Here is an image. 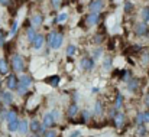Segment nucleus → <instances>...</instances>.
Returning a JSON list of instances; mask_svg holds the SVG:
<instances>
[{"label": "nucleus", "instance_id": "obj_37", "mask_svg": "<svg viewBox=\"0 0 149 137\" xmlns=\"http://www.w3.org/2000/svg\"><path fill=\"white\" fill-rule=\"evenodd\" d=\"M132 7H133V6H132V3H130V1H126V4H125V10H126V12H130V10H132Z\"/></svg>", "mask_w": 149, "mask_h": 137}, {"label": "nucleus", "instance_id": "obj_27", "mask_svg": "<svg viewBox=\"0 0 149 137\" xmlns=\"http://www.w3.org/2000/svg\"><path fill=\"white\" fill-rule=\"evenodd\" d=\"M101 108H103V107H101V102L97 101V102H96V107H94V114H96V116H100V114H101Z\"/></svg>", "mask_w": 149, "mask_h": 137}, {"label": "nucleus", "instance_id": "obj_26", "mask_svg": "<svg viewBox=\"0 0 149 137\" xmlns=\"http://www.w3.org/2000/svg\"><path fill=\"white\" fill-rule=\"evenodd\" d=\"M145 123V120H143V113H138V116H136V124L138 126H142Z\"/></svg>", "mask_w": 149, "mask_h": 137}, {"label": "nucleus", "instance_id": "obj_47", "mask_svg": "<svg viewBox=\"0 0 149 137\" xmlns=\"http://www.w3.org/2000/svg\"><path fill=\"white\" fill-rule=\"evenodd\" d=\"M80 136V131H75V133H72V137H77Z\"/></svg>", "mask_w": 149, "mask_h": 137}, {"label": "nucleus", "instance_id": "obj_18", "mask_svg": "<svg viewBox=\"0 0 149 137\" xmlns=\"http://www.w3.org/2000/svg\"><path fill=\"white\" fill-rule=\"evenodd\" d=\"M29 129H31L33 133H39V130H41V124H39V121L33 120V121L29 124Z\"/></svg>", "mask_w": 149, "mask_h": 137}, {"label": "nucleus", "instance_id": "obj_4", "mask_svg": "<svg viewBox=\"0 0 149 137\" xmlns=\"http://www.w3.org/2000/svg\"><path fill=\"white\" fill-rule=\"evenodd\" d=\"M6 85H7L9 90H16L17 85H19V81H17L16 75H13V74L9 75V77H7V81H6Z\"/></svg>", "mask_w": 149, "mask_h": 137}, {"label": "nucleus", "instance_id": "obj_41", "mask_svg": "<svg viewBox=\"0 0 149 137\" xmlns=\"http://www.w3.org/2000/svg\"><path fill=\"white\" fill-rule=\"evenodd\" d=\"M12 3V0H0V4H3V6H9Z\"/></svg>", "mask_w": 149, "mask_h": 137}, {"label": "nucleus", "instance_id": "obj_45", "mask_svg": "<svg viewBox=\"0 0 149 137\" xmlns=\"http://www.w3.org/2000/svg\"><path fill=\"white\" fill-rule=\"evenodd\" d=\"M145 104H146V105H149V92L146 94V97H145Z\"/></svg>", "mask_w": 149, "mask_h": 137}, {"label": "nucleus", "instance_id": "obj_8", "mask_svg": "<svg viewBox=\"0 0 149 137\" xmlns=\"http://www.w3.org/2000/svg\"><path fill=\"white\" fill-rule=\"evenodd\" d=\"M138 88H139V80L133 78V80H130V81L127 82V90H129V91L135 92Z\"/></svg>", "mask_w": 149, "mask_h": 137}, {"label": "nucleus", "instance_id": "obj_48", "mask_svg": "<svg viewBox=\"0 0 149 137\" xmlns=\"http://www.w3.org/2000/svg\"><path fill=\"white\" fill-rule=\"evenodd\" d=\"M0 87H1V80H0Z\"/></svg>", "mask_w": 149, "mask_h": 137}, {"label": "nucleus", "instance_id": "obj_19", "mask_svg": "<svg viewBox=\"0 0 149 137\" xmlns=\"http://www.w3.org/2000/svg\"><path fill=\"white\" fill-rule=\"evenodd\" d=\"M42 16L41 15H33V17H32V25L33 26H39L41 23H42Z\"/></svg>", "mask_w": 149, "mask_h": 137}, {"label": "nucleus", "instance_id": "obj_7", "mask_svg": "<svg viewBox=\"0 0 149 137\" xmlns=\"http://www.w3.org/2000/svg\"><path fill=\"white\" fill-rule=\"evenodd\" d=\"M99 20H100V15L99 13H96V12H91L88 16H87V23L88 25H96V23H99Z\"/></svg>", "mask_w": 149, "mask_h": 137}, {"label": "nucleus", "instance_id": "obj_13", "mask_svg": "<svg viewBox=\"0 0 149 137\" xmlns=\"http://www.w3.org/2000/svg\"><path fill=\"white\" fill-rule=\"evenodd\" d=\"M136 33L138 35H145L146 33V30H148V26H146V23L143 22V23H139V25H136Z\"/></svg>", "mask_w": 149, "mask_h": 137}, {"label": "nucleus", "instance_id": "obj_16", "mask_svg": "<svg viewBox=\"0 0 149 137\" xmlns=\"http://www.w3.org/2000/svg\"><path fill=\"white\" fill-rule=\"evenodd\" d=\"M26 36H28V41L32 44L33 39L36 38V32H35V29H33V28H29V29L26 30Z\"/></svg>", "mask_w": 149, "mask_h": 137}, {"label": "nucleus", "instance_id": "obj_28", "mask_svg": "<svg viewBox=\"0 0 149 137\" xmlns=\"http://www.w3.org/2000/svg\"><path fill=\"white\" fill-rule=\"evenodd\" d=\"M16 90H17V92L22 95V94H26V91H28V87H25V85H22V84L19 82V85H17V88H16Z\"/></svg>", "mask_w": 149, "mask_h": 137}, {"label": "nucleus", "instance_id": "obj_34", "mask_svg": "<svg viewBox=\"0 0 149 137\" xmlns=\"http://www.w3.org/2000/svg\"><path fill=\"white\" fill-rule=\"evenodd\" d=\"M145 133H146V129H145L143 126H139V131H138V134H139V137L145 136Z\"/></svg>", "mask_w": 149, "mask_h": 137}, {"label": "nucleus", "instance_id": "obj_43", "mask_svg": "<svg viewBox=\"0 0 149 137\" xmlns=\"http://www.w3.org/2000/svg\"><path fill=\"white\" fill-rule=\"evenodd\" d=\"M129 77H130V74H129V71H126V72L123 74V78H125V80H129Z\"/></svg>", "mask_w": 149, "mask_h": 137}, {"label": "nucleus", "instance_id": "obj_17", "mask_svg": "<svg viewBox=\"0 0 149 137\" xmlns=\"http://www.w3.org/2000/svg\"><path fill=\"white\" fill-rule=\"evenodd\" d=\"M19 82H20L22 85H25V87H29V85L32 84V78L28 77V75H22L20 80H19Z\"/></svg>", "mask_w": 149, "mask_h": 137}, {"label": "nucleus", "instance_id": "obj_9", "mask_svg": "<svg viewBox=\"0 0 149 137\" xmlns=\"http://www.w3.org/2000/svg\"><path fill=\"white\" fill-rule=\"evenodd\" d=\"M17 131H20L22 134H25V133H28V131H29V124H28V121H26V120L19 121V129H17Z\"/></svg>", "mask_w": 149, "mask_h": 137}, {"label": "nucleus", "instance_id": "obj_49", "mask_svg": "<svg viewBox=\"0 0 149 137\" xmlns=\"http://www.w3.org/2000/svg\"><path fill=\"white\" fill-rule=\"evenodd\" d=\"M35 137H39V136H35Z\"/></svg>", "mask_w": 149, "mask_h": 137}, {"label": "nucleus", "instance_id": "obj_29", "mask_svg": "<svg viewBox=\"0 0 149 137\" xmlns=\"http://www.w3.org/2000/svg\"><path fill=\"white\" fill-rule=\"evenodd\" d=\"M75 49H77V48L74 45H68V48H67V55H68V56L74 55V53H75Z\"/></svg>", "mask_w": 149, "mask_h": 137}, {"label": "nucleus", "instance_id": "obj_12", "mask_svg": "<svg viewBox=\"0 0 149 137\" xmlns=\"http://www.w3.org/2000/svg\"><path fill=\"white\" fill-rule=\"evenodd\" d=\"M33 48L35 49H41V46L44 45V36L42 35H36V38L33 39Z\"/></svg>", "mask_w": 149, "mask_h": 137}, {"label": "nucleus", "instance_id": "obj_38", "mask_svg": "<svg viewBox=\"0 0 149 137\" xmlns=\"http://www.w3.org/2000/svg\"><path fill=\"white\" fill-rule=\"evenodd\" d=\"M90 118V113L88 111H83V121H87Z\"/></svg>", "mask_w": 149, "mask_h": 137}, {"label": "nucleus", "instance_id": "obj_39", "mask_svg": "<svg viewBox=\"0 0 149 137\" xmlns=\"http://www.w3.org/2000/svg\"><path fill=\"white\" fill-rule=\"evenodd\" d=\"M51 3H52V6H54V7H59L61 0H51Z\"/></svg>", "mask_w": 149, "mask_h": 137}, {"label": "nucleus", "instance_id": "obj_21", "mask_svg": "<svg viewBox=\"0 0 149 137\" xmlns=\"http://www.w3.org/2000/svg\"><path fill=\"white\" fill-rule=\"evenodd\" d=\"M47 82H48L49 85H52V87H56L58 82H59V77H58V75H54V77H51V78L47 80Z\"/></svg>", "mask_w": 149, "mask_h": 137}, {"label": "nucleus", "instance_id": "obj_42", "mask_svg": "<svg viewBox=\"0 0 149 137\" xmlns=\"http://www.w3.org/2000/svg\"><path fill=\"white\" fill-rule=\"evenodd\" d=\"M148 62H149V55L145 53V55H143V64H148Z\"/></svg>", "mask_w": 149, "mask_h": 137}, {"label": "nucleus", "instance_id": "obj_20", "mask_svg": "<svg viewBox=\"0 0 149 137\" xmlns=\"http://www.w3.org/2000/svg\"><path fill=\"white\" fill-rule=\"evenodd\" d=\"M17 129H19V121H17V118L13 120V121H9V131H16Z\"/></svg>", "mask_w": 149, "mask_h": 137}, {"label": "nucleus", "instance_id": "obj_1", "mask_svg": "<svg viewBox=\"0 0 149 137\" xmlns=\"http://www.w3.org/2000/svg\"><path fill=\"white\" fill-rule=\"evenodd\" d=\"M12 68L16 71V72H20L23 69V58L20 55H13L12 56Z\"/></svg>", "mask_w": 149, "mask_h": 137}, {"label": "nucleus", "instance_id": "obj_46", "mask_svg": "<svg viewBox=\"0 0 149 137\" xmlns=\"http://www.w3.org/2000/svg\"><path fill=\"white\" fill-rule=\"evenodd\" d=\"M100 41H101V36H100V35H99V36H96V42H97V44H99Z\"/></svg>", "mask_w": 149, "mask_h": 137}, {"label": "nucleus", "instance_id": "obj_2", "mask_svg": "<svg viewBox=\"0 0 149 137\" xmlns=\"http://www.w3.org/2000/svg\"><path fill=\"white\" fill-rule=\"evenodd\" d=\"M103 6H104V0H91L90 4H88V9H90V12L99 13L100 10L103 9Z\"/></svg>", "mask_w": 149, "mask_h": 137}, {"label": "nucleus", "instance_id": "obj_22", "mask_svg": "<svg viewBox=\"0 0 149 137\" xmlns=\"http://www.w3.org/2000/svg\"><path fill=\"white\" fill-rule=\"evenodd\" d=\"M67 17H68V15H67V12H61L58 16H56V19H55V22H58V23H61V22H64V20H67Z\"/></svg>", "mask_w": 149, "mask_h": 137}, {"label": "nucleus", "instance_id": "obj_44", "mask_svg": "<svg viewBox=\"0 0 149 137\" xmlns=\"http://www.w3.org/2000/svg\"><path fill=\"white\" fill-rule=\"evenodd\" d=\"M3 44H4V36H3V35L0 33V46L3 45Z\"/></svg>", "mask_w": 149, "mask_h": 137}, {"label": "nucleus", "instance_id": "obj_10", "mask_svg": "<svg viewBox=\"0 0 149 137\" xmlns=\"http://www.w3.org/2000/svg\"><path fill=\"white\" fill-rule=\"evenodd\" d=\"M0 97H1V100H3V102H4V104H10V102L13 101V95H12V92H9V91L1 92V94H0Z\"/></svg>", "mask_w": 149, "mask_h": 137}, {"label": "nucleus", "instance_id": "obj_40", "mask_svg": "<svg viewBox=\"0 0 149 137\" xmlns=\"http://www.w3.org/2000/svg\"><path fill=\"white\" fill-rule=\"evenodd\" d=\"M143 120H145V123H149V111L143 113Z\"/></svg>", "mask_w": 149, "mask_h": 137}, {"label": "nucleus", "instance_id": "obj_11", "mask_svg": "<svg viewBox=\"0 0 149 137\" xmlns=\"http://www.w3.org/2000/svg\"><path fill=\"white\" fill-rule=\"evenodd\" d=\"M123 121H125V114L123 113H117L114 116V126L116 127H120L123 124Z\"/></svg>", "mask_w": 149, "mask_h": 137}, {"label": "nucleus", "instance_id": "obj_14", "mask_svg": "<svg viewBox=\"0 0 149 137\" xmlns=\"http://www.w3.org/2000/svg\"><path fill=\"white\" fill-rule=\"evenodd\" d=\"M77 113H78V105H77L75 102H72V104L68 107V111H67V114H68V117H74Z\"/></svg>", "mask_w": 149, "mask_h": 137}, {"label": "nucleus", "instance_id": "obj_15", "mask_svg": "<svg viewBox=\"0 0 149 137\" xmlns=\"http://www.w3.org/2000/svg\"><path fill=\"white\" fill-rule=\"evenodd\" d=\"M7 72H9V66H7L6 59H0V74L1 75H6Z\"/></svg>", "mask_w": 149, "mask_h": 137}, {"label": "nucleus", "instance_id": "obj_3", "mask_svg": "<svg viewBox=\"0 0 149 137\" xmlns=\"http://www.w3.org/2000/svg\"><path fill=\"white\" fill-rule=\"evenodd\" d=\"M80 65L81 68H84L86 71H91L94 68V59L93 58H83L80 61Z\"/></svg>", "mask_w": 149, "mask_h": 137}, {"label": "nucleus", "instance_id": "obj_30", "mask_svg": "<svg viewBox=\"0 0 149 137\" xmlns=\"http://www.w3.org/2000/svg\"><path fill=\"white\" fill-rule=\"evenodd\" d=\"M17 26H19V23H17V20H15V22H13V25H12V29H10V36H13V35L16 33Z\"/></svg>", "mask_w": 149, "mask_h": 137}, {"label": "nucleus", "instance_id": "obj_6", "mask_svg": "<svg viewBox=\"0 0 149 137\" xmlns=\"http://www.w3.org/2000/svg\"><path fill=\"white\" fill-rule=\"evenodd\" d=\"M62 41H64V38H62V33H56L55 36H54V39H52V42H51V48L52 49H58L59 46L62 45Z\"/></svg>", "mask_w": 149, "mask_h": 137}, {"label": "nucleus", "instance_id": "obj_32", "mask_svg": "<svg viewBox=\"0 0 149 137\" xmlns=\"http://www.w3.org/2000/svg\"><path fill=\"white\" fill-rule=\"evenodd\" d=\"M44 137H56V133L54 130H48V131L44 133Z\"/></svg>", "mask_w": 149, "mask_h": 137}, {"label": "nucleus", "instance_id": "obj_5", "mask_svg": "<svg viewBox=\"0 0 149 137\" xmlns=\"http://www.w3.org/2000/svg\"><path fill=\"white\" fill-rule=\"evenodd\" d=\"M55 124V118L52 117V114H45L44 116V120H42V127L44 129H48V127H52Z\"/></svg>", "mask_w": 149, "mask_h": 137}, {"label": "nucleus", "instance_id": "obj_23", "mask_svg": "<svg viewBox=\"0 0 149 137\" xmlns=\"http://www.w3.org/2000/svg\"><path fill=\"white\" fill-rule=\"evenodd\" d=\"M142 19H143V22H145V23L149 22V7L148 6L142 9Z\"/></svg>", "mask_w": 149, "mask_h": 137}, {"label": "nucleus", "instance_id": "obj_35", "mask_svg": "<svg viewBox=\"0 0 149 137\" xmlns=\"http://www.w3.org/2000/svg\"><path fill=\"white\" fill-rule=\"evenodd\" d=\"M116 110H117V108L114 107V108H111V110L109 111V117H110V118H114V116L117 114V113H116Z\"/></svg>", "mask_w": 149, "mask_h": 137}, {"label": "nucleus", "instance_id": "obj_33", "mask_svg": "<svg viewBox=\"0 0 149 137\" xmlns=\"http://www.w3.org/2000/svg\"><path fill=\"white\" fill-rule=\"evenodd\" d=\"M55 35H56V32H54V30H52V32H49V35L47 36V41H48V44H49V45H51V42H52V39H54V36H55Z\"/></svg>", "mask_w": 149, "mask_h": 137}, {"label": "nucleus", "instance_id": "obj_24", "mask_svg": "<svg viewBox=\"0 0 149 137\" xmlns=\"http://www.w3.org/2000/svg\"><path fill=\"white\" fill-rule=\"evenodd\" d=\"M6 120H7V123L16 120V113H15V111H7V113H6Z\"/></svg>", "mask_w": 149, "mask_h": 137}, {"label": "nucleus", "instance_id": "obj_31", "mask_svg": "<svg viewBox=\"0 0 149 137\" xmlns=\"http://www.w3.org/2000/svg\"><path fill=\"white\" fill-rule=\"evenodd\" d=\"M103 66H104V68H110V66H111V58H110V56H107V58L104 59Z\"/></svg>", "mask_w": 149, "mask_h": 137}, {"label": "nucleus", "instance_id": "obj_25", "mask_svg": "<svg viewBox=\"0 0 149 137\" xmlns=\"http://www.w3.org/2000/svg\"><path fill=\"white\" fill-rule=\"evenodd\" d=\"M122 102H123V97H122V94H117L116 95V104H114V107L116 108H120L122 107Z\"/></svg>", "mask_w": 149, "mask_h": 137}, {"label": "nucleus", "instance_id": "obj_36", "mask_svg": "<svg viewBox=\"0 0 149 137\" xmlns=\"http://www.w3.org/2000/svg\"><path fill=\"white\" fill-rule=\"evenodd\" d=\"M51 114H52V117L55 118V121L59 118V111H58V110H52V113H51Z\"/></svg>", "mask_w": 149, "mask_h": 137}]
</instances>
